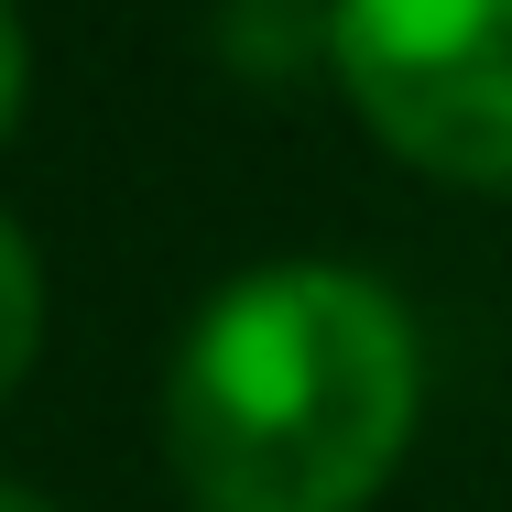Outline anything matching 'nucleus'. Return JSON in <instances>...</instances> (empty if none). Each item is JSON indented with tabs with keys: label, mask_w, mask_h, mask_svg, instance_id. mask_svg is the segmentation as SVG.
<instances>
[{
	"label": "nucleus",
	"mask_w": 512,
	"mask_h": 512,
	"mask_svg": "<svg viewBox=\"0 0 512 512\" xmlns=\"http://www.w3.org/2000/svg\"><path fill=\"white\" fill-rule=\"evenodd\" d=\"M414 316L338 262L240 273L186 327L164 458L197 512H360L414 436Z\"/></svg>",
	"instance_id": "f257e3e1"
},
{
	"label": "nucleus",
	"mask_w": 512,
	"mask_h": 512,
	"mask_svg": "<svg viewBox=\"0 0 512 512\" xmlns=\"http://www.w3.org/2000/svg\"><path fill=\"white\" fill-rule=\"evenodd\" d=\"M0 512H55L44 491H22V480H0Z\"/></svg>",
	"instance_id": "39448f33"
},
{
	"label": "nucleus",
	"mask_w": 512,
	"mask_h": 512,
	"mask_svg": "<svg viewBox=\"0 0 512 512\" xmlns=\"http://www.w3.org/2000/svg\"><path fill=\"white\" fill-rule=\"evenodd\" d=\"M22 120V22H11V0H0V131Z\"/></svg>",
	"instance_id": "20e7f679"
},
{
	"label": "nucleus",
	"mask_w": 512,
	"mask_h": 512,
	"mask_svg": "<svg viewBox=\"0 0 512 512\" xmlns=\"http://www.w3.org/2000/svg\"><path fill=\"white\" fill-rule=\"evenodd\" d=\"M33 349H44V273H33V240L0 218V404L33 371Z\"/></svg>",
	"instance_id": "7ed1b4c3"
},
{
	"label": "nucleus",
	"mask_w": 512,
	"mask_h": 512,
	"mask_svg": "<svg viewBox=\"0 0 512 512\" xmlns=\"http://www.w3.org/2000/svg\"><path fill=\"white\" fill-rule=\"evenodd\" d=\"M349 109L447 186H512V0H338Z\"/></svg>",
	"instance_id": "f03ea898"
}]
</instances>
